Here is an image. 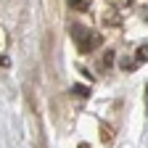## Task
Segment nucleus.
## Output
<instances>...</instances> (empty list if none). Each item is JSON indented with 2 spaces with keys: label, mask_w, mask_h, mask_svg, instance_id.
Listing matches in <instances>:
<instances>
[{
  "label": "nucleus",
  "mask_w": 148,
  "mask_h": 148,
  "mask_svg": "<svg viewBox=\"0 0 148 148\" xmlns=\"http://www.w3.org/2000/svg\"><path fill=\"white\" fill-rule=\"evenodd\" d=\"M69 5H71V8H77V11H85V8L90 5V0H69Z\"/></svg>",
  "instance_id": "obj_3"
},
{
  "label": "nucleus",
  "mask_w": 148,
  "mask_h": 148,
  "mask_svg": "<svg viewBox=\"0 0 148 148\" xmlns=\"http://www.w3.org/2000/svg\"><path fill=\"white\" fill-rule=\"evenodd\" d=\"M71 32H74V42H77V48H79L82 53H90V50H95V48L101 45V37H98L95 32L79 27V24L71 27Z\"/></svg>",
  "instance_id": "obj_1"
},
{
  "label": "nucleus",
  "mask_w": 148,
  "mask_h": 148,
  "mask_svg": "<svg viewBox=\"0 0 148 148\" xmlns=\"http://www.w3.org/2000/svg\"><path fill=\"white\" fill-rule=\"evenodd\" d=\"M130 3H135V5H143V3H145V0H130Z\"/></svg>",
  "instance_id": "obj_5"
},
{
  "label": "nucleus",
  "mask_w": 148,
  "mask_h": 148,
  "mask_svg": "<svg viewBox=\"0 0 148 148\" xmlns=\"http://www.w3.org/2000/svg\"><path fill=\"white\" fill-rule=\"evenodd\" d=\"M103 21H106V24H114V27H116V24L122 21V18H119V13H116V11H106V13H103Z\"/></svg>",
  "instance_id": "obj_2"
},
{
  "label": "nucleus",
  "mask_w": 148,
  "mask_h": 148,
  "mask_svg": "<svg viewBox=\"0 0 148 148\" xmlns=\"http://www.w3.org/2000/svg\"><path fill=\"white\" fill-rule=\"evenodd\" d=\"M145 92H148V85H145ZM145 103H148V98H145Z\"/></svg>",
  "instance_id": "obj_6"
},
{
  "label": "nucleus",
  "mask_w": 148,
  "mask_h": 148,
  "mask_svg": "<svg viewBox=\"0 0 148 148\" xmlns=\"http://www.w3.org/2000/svg\"><path fill=\"white\" fill-rule=\"evenodd\" d=\"M143 61H148V45H143V48L138 50V61H135V64H143Z\"/></svg>",
  "instance_id": "obj_4"
},
{
  "label": "nucleus",
  "mask_w": 148,
  "mask_h": 148,
  "mask_svg": "<svg viewBox=\"0 0 148 148\" xmlns=\"http://www.w3.org/2000/svg\"><path fill=\"white\" fill-rule=\"evenodd\" d=\"M145 18H148V16H145Z\"/></svg>",
  "instance_id": "obj_7"
}]
</instances>
